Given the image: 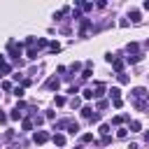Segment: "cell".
Wrapping results in <instances>:
<instances>
[{"label": "cell", "mask_w": 149, "mask_h": 149, "mask_svg": "<svg viewBox=\"0 0 149 149\" xmlns=\"http://www.w3.org/2000/svg\"><path fill=\"white\" fill-rule=\"evenodd\" d=\"M147 95H149V93H147Z\"/></svg>", "instance_id": "46"}, {"label": "cell", "mask_w": 149, "mask_h": 149, "mask_svg": "<svg viewBox=\"0 0 149 149\" xmlns=\"http://www.w3.org/2000/svg\"><path fill=\"white\" fill-rule=\"evenodd\" d=\"M21 128H23V130H33V119H23Z\"/></svg>", "instance_id": "24"}, {"label": "cell", "mask_w": 149, "mask_h": 149, "mask_svg": "<svg viewBox=\"0 0 149 149\" xmlns=\"http://www.w3.org/2000/svg\"><path fill=\"white\" fill-rule=\"evenodd\" d=\"M77 70H81V63H72V65H70V72H72V74H74Z\"/></svg>", "instance_id": "30"}, {"label": "cell", "mask_w": 149, "mask_h": 149, "mask_svg": "<svg viewBox=\"0 0 149 149\" xmlns=\"http://www.w3.org/2000/svg\"><path fill=\"white\" fill-rule=\"evenodd\" d=\"M21 116H23V112H21V109H16V107L9 112V119H14V121H16V119H21Z\"/></svg>", "instance_id": "22"}, {"label": "cell", "mask_w": 149, "mask_h": 149, "mask_svg": "<svg viewBox=\"0 0 149 149\" xmlns=\"http://www.w3.org/2000/svg\"><path fill=\"white\" fill-rule=\"evenodd\" d=\"M112 65H114V70H116V74H119V72H123L126 61H123V58H114V61H112Z\"/></svg>", "instance_id": "7"}, {"label": "cell", "mask_w": 149, "mask_h": 149, "mask_svg": "<svg viewBox=\"0 0 149 149\" xmlns=\"http://www.w3.org/2000/svg\"><path fill=\"white\" fill-rule=\"evenodd\" d=\"M142 7H144V9H149V0H144V2H142Z\"/></svg>", "instance_id": "42"}, {"label": "cell", "mask_w": 149, "mask_h": 149, "mask_svg": "<svg viewBox=\"0 0 149 149\" xmlns=\"http://www.w3.org/2000/svg\"><path fill=\"white\" fill-rule=\"evenodd\" d=\"M107 107H109L107 100H98V109H107Z\"/></svg>", "instance_id": "32"}, {"label": "cell", "mask_w": 149, "mask_h": 149, "mask_svg": "<svg viewBox=\"0 0 149 149\" xmlns=\"http://www.w3.org/2000/svg\"><path fill=\"white\" fill-rule=\"evenodd\" d=\"M79 140H81V142H93V144H98V142H95V137H93V133H84Z\"/></svg>", "instance_id": "18"}, {"label": "cell", "mask_w": 149, "mask_h": 149, "mask_svg": "<svg viewBox=\"0 0 149 149\" xmlns=\"http://www.w3.org/2000/svg\"><path fill=\"white\" fill-rule=\"evenodd\" d=\"M81 95H84L86 100H91V98H93V88H84V91H81Z\"/></svg>", "instance_id": "25"}, {"label": "cell", "mask_w": 149, "mask_h": 149, "mask_svg": "<svg viewBox=\"0 0 149 149\" xmlns=\"http://www.w3.org/2000/svg\"><path fill=\"white\" fill-rule=\"evenodd\" d=\"M126 135H128V128H119V130H116V137H119V140H123Z\"/></svg>", "instance_id": "28"}, {"label": "cell", "mask_w": 149, "mask_h": 149, "mask_svg": "<svg viewBox=\"0 0 149 149\" xmlns=\"http://www.w3.org/2000/svg\"><path fill=\"white\" fill-rule=\"evenodd\" d=\"M112 105H114V107H116V109H119V107H121V105H123V100H121V98H119V100H112Z\"/></svg>", "instance_id": "37"}, {"label": "cell", "mask_w": 149, "mask_h": 149, "mask_svg": "<svg viewBox=\"0 0 149 149\" xmlns=\"http://www.w3.org/2000/svg\"><path fill=\"white\" fill-rule=\"evenodd\" d=\"M128 119H130L128 114H116V116L112 119V123H114V126H119V123H123V121H128Z\"/></svg>", "instance_id": "11"}, {"label": "cell", "mask_w": 149, "mask_h": 149, "mask_svg": "<svg viewBox=\"0 0 149 149\" xmlns=\"http://www.w3.org/2000/svg\"><path fill=\"white\" fill-rule=\"evenodd\" d=\"M91 74H93V72H91V68H86V70L81 72V79H91Z\"/></svg>", "instance_id": "31"}, {"label": "cell", "mask_w": 149, "mask_h": 149, "mask_svg": "<svg viewBox=\"0 0 149 149\" xmlns=\"http://www.w3.org/2000/svg\"><path fill=\"white\" fill-rule=\"evenodd\" d=\"M135 107H137V109H144V107H147V105H144V102H142V100H135Z\"/></svg>", "instance_id": "38"}, {"label": "cell", "mask_w": 149, "mask_h": 149, "mask_svg": "<svg viewBox=\"0 0 149 149\" xmlns=\"http://www.w3.org/2000/svg\"><path fill=\"white\" fill-rule=\"evenodd\" d=\"M26 56H28V61H35V58H37V47H35V44H33V47H28Z\"/></svg>", "instance_id": "10"}, {"label": "cell", "mask_w": 149, "mask_h": 149, "mask_svg": "<svg viewBox=\"0 0 149 149\" xmlns=\"http://www.w3.org/2000/svg\"><path fill=\"white\" fill-rule=\"evenodd\" d=\"M88 28H91V19H81V28H79V37H86V33H88Z\"/></svg>", "instance_id": "4"}, {"label": "cell", "mask_w": 149, "mask_h": 149, "mask_svg": "<svg viewBox=\"0 0 149 149\" xmlns=\"http://www.w3.org/2000/svg\"><path fill=\"white\" fill-rule=\"evenodd\" d=\"M137 49H140V47H137V44H135V42H130V44H128V51H133V54H140V51H137Z\"/></svg>", "instance_id": "29"}, {"label": "cell", "mask_w": 149, "mask_h": 149, "mask_svg": "<svg viewBox=\"0 0 149 149\" xmlns=\"http://www.w3.org/2000/svg\"><path fill=\"white\" fill-rule=\"evenodd\" d=\"M0 86H2V91H12V81H2Z\"/></svg>", "instance_id": "33"}, {"label": "cell", "mask_w": 149, "mask_h": 149, "mask_svg": "<svg viewBox=\"0 0 149 149\" xmlns=\"http://www.w3.org/2000/svg\"><path fill=\"white\" fill-rule=\"evenodd\" d=\"M68 93H72V95H74V93H79V86H77V84H72V86H70V91H68Z\"/></svg>", "instance_id": "35"}, {"label": "cell", "mask_w": 149, "mask_h": 149, "mask_svg": "<svg viewBox=\"0 0 149 149\" xmlns=\"http://www.w3.org/2000/svg\"><path fill=\"white\" fill-rule=\"evenodd\" d=\"M42 121H44V116H42V114H33V126H35V123L40 126Z\"/></svg>", "instance_id": "27"}, {"label": "cell", "mask_w": 149, "mask_h": 149, "mask_svg": "<svg viewBox=\"0 0 149 149\" xmlns=\"http://www.w3.org/2000/svg\"><path fill=\"white\" fill-rule=\"evenodd\" d=\"M93 114H95V112H93V109H91L88 105H86V107H81V116H84V119H91Z\"/></svg>", "instance_id": "15"}, {"label": "cell", "mask_w": 149, "mask_h": 149, "mask_svg": "<svg viewBox=\"0 0 149 149\" xmlns=\"http://www.w3.org/2000/svg\"><path fill=\"white\" fill-rule=\"evenodd\" d=\"M14 95H19V98H23V86H16V88H14Z\"/></svg>", "instance_id": "34"}, {"label": "cell", "mask_w": 149, "mask_h": 149, "mask_svg": "<svg viewBox=\"0 0 149 149\" xmlns=\"http://www.w3.org/2000/svg\"><path fill=\"white\" fill-rule=\"evenodd\" d=\"M130 21H133V23H140V21H142V14H140L137 9H133V12H130Z\"/></svg>", "instance_id": "12"}, {"label": "cell", "mask_w": 149, "mask_h": 149, "mask_svg": "<svg viewBox=\"0 0 149 149\" xmlns=\"http://www.w3.org/2000/svg\"><path fill=\"white\" fill-rule=\"evenodd\" d=\"M65 128H68V133H70V135L79 133V123H77V121H68V126H65Z\"/></svg>", "instance_id": "8"}, {"label": "cell", "mask_w": 149, "mask_h": 149, "mask_svg": "<svg viewBox=\"0 0 149 149\" xmlns=\"http://www.w3.org/2000/svg\"><path fill=\"white\" fill-rule=\"evenodd\" d=\"M98 133H100L102 137H105V135H109V133H112V130H109V123H100V128H98Z\"/></svg>", "instance_id": "17"}, {"label": "cell", "mask_w": 149, "mask_h": 149, "mask_svg": "<svg viewBox=\"0 0 149 149\" xmlns=\"http://www.w3.org/2000/svg\"><path fill=\"white\" fill-rule=\"evenodd\" d=\"M109 98H112V100H119V98H121V91H119L116 86H114V88H109Z\"/></svg>", "instance_id": "21"}, {"label": "cell", "mask_w": 149, "mask_h": 149, "mask_svg": "<svg viewBox=\"0 0 149 149\" xmlns=\"http://www.w3.org/2000/svg\"><path fill=\"white\" fill-rule=\"evenodd\" d=\"M70 107H72V109H79V107H81V98L72 95V100H70Z\"/></svg>", "instance_id": "14"}, {"label": "cell", "mask_w": 149, "mask_h": 149, "mask_svg": "<svg viewBox=\"0 0 149 149\" xmlns=\"http://www.w3.org/2000/svg\"><path fill=\"white\" fill-rule=\"evenodd\" d=\"M126 61H128V63H140V61H142V54H133V56H126Z\"/></svg>", "instance_id": "19"}, {"label": "cell", "mask_w": 149, "mask_h": 149, "mask_svg": "<svg viewBox=\"0 0 149 149\" xmlns=\"http://www.w3.org/2000/svg\"><path fill=\"white\" fill-rule=\"evenodd\" d=\"M128 149H140V147H137L135 142H130V144H128Z\"/></svg>", "instance_id": "41"}, {"label": "cell", "mask_w": 149, "mask_h": 149, "mask_svg": "<svg viewBox=\"0 0 149 149\" xmlns=\"http://www.w3.org/2000/svg\"><path fill=\"white\" fill-rule=\"evenodd\" d=\"M109 142H112V135H105V137H102V142H100V144H109Z\"/></svg>", "instance_id": "39"}, {"label": "cell", "mask_w": 149, "mask_h": 149, "mask_svg": "<svg viewBox=\"0 0 149 149\" xmlns=\"http://www.w3.org/2000/svg\"><path fill=\"white\" fill-rule=\"evenodd\" d=\"M88 121H91V123H98V121H100V114H98V112H95V114H93V116H91V119H88Z\"/></svg>", "instance_id": "36"}, {"label": "cell", "mask_w": 149, "mask_h": 149, "mask_svg": "<svg viewBox=\"0 0 149 149\" xmlns=\"http://www.w3.org/2000/svg\"><path fill=\"white\" fill-rule=\"evenodd\" d=\"M74 5H77L79 12H81V9H84V12H91V9H93V2H74Z\"/></svg>", "instance_id": "9"}, {"label": "cell", "mask_w": 149, "mask_h": 149, "mask_svg": "<svg viewBox=\"0 0 149 149\" xmlns=\"http://www.w3.org/2000/svg\"><path fill=\"white\" fill-rule=\"evenodd\" d=\"M128 130H130V133H140V130H142V123H140V121H130V128H128Z\"/></svg>", "instance_id": "16"}, {"label": "cell", "mask_w": 149, "mask_h": 149, "mask_svg": "<svg viewBox=\"0 0 149 149\" xmlns=\"http://www.w3.org/2000/svg\"><path fill=\"white\" fill-rule=\"evenodd\" d=\"M142 95H147V91L142 88V86H137V88H133V98L137 100V98H142Z\"/></svg>", "instance_id": "13"}, {"label": "cell", "mask_w": 149, "mask_h": 149, "mask_svg": "<svg viewBox=\"0 0 149 149\" xmlns=\"http://www.w3.org/2000/svg\"><path fill=\"white\" fill-rule=\"evenodd\" d=\"M74 149H81V147H74Z\"/></svg>", "instance_id": "45"}, {"label": "cell", "mask_w": 149, "mask_h": 149, "mask_svg": "<svg viewBox=\"0 0 149 149\" xmlns=\"http://www.w3.org/2000/svg\"><path fill=\"white\" fill-rule=\"evenodd\" d=\"M49 51H51V54H58V51H61V44H58V42H49Z\"/></svg>", "instance_id": "23"}, {"label": "cell", "mask_w": 149, "mask_h": 149, "mask_svg": "<svg viewBox=\"0 0 149 149\" xmlns=\"http://www.w3.org/2000/svg\"><path fill=\"white\" fill-rule=\"evenodd\" d=\"M102 93H105V84L102 81H95L93 84V98H102Z\"/></svg>", "instance_id": "3"}, {"label": "cell", "mask_w": 149, "mask_h": 149, "mask_svg": "<svg viewBox=\"0 0 149 149\" xmlns=\"http://www.w3.org/2000/svg\"><path fill=\"white\" fill-rule=\"evenodd\" d=\"M54 105L63 107V105H65V98H63V95H56V98H54Z\"/></svg>", "instance_id": "26"}, {"label": "cell", "mask_w": 149, "mask_h": 149, "mask_svg": "<svg viewBox=\"0 0 149 149\" xmlns=\"http://www.w3.org/2000/svg\"><path fill=\"white\" fill-rule=\"evenodd\" d=\"M7 119H9V116H7V114H5V112H0V123H5V121H7Z\"/></svg>", "instance_id": "40"}, {"label": "cell", "mask_w": 149, "mask_h": 149, "mask_svg": "<svg viewBox=\"0 0 149 149\" xmlns=\"http://www.w3.org/2000/svg\"><path fill=\"white\" fill-rule=\"evenodd\" d=\"M51 140H54V144H56V147H63V144H65V135H63V133H54V135H51Z\"/></svg>", "instance_id": "6"}, {"label": "cell", "mask_w": 149, "mask_h": 149, "mask_svg": "<svg viewBox=\"0 0 149 149\" xmlns=\"http://www.w3.org/2000/svg\"><path fill=\"white\" fill-rule=\"evenodd\" d=\"M7 51H9V56L14 58V63L21 68V65H23V61H21L19 56H23V44H16L14 40H9V42H7Z\"/></svg>", "instance_id": "1"}, {"label": "cell", "mask_w": 149, "mask_h": 149, "mask_svg": "<svg viewBox=\"0 0 149 149\" xmlns=\"http://www.w3.org/2000/svg\"><path fill=\"white\" fill-rule=\"evenodd\" d=\"M49 91H58V86H61V81L56 79V77H51V79H47V84H44Z\"/></svg>", "instance_id": "5"}, {"label": "cell", "mask_w": 149, "mask_h": 149, "mask_svg": "<svg viewBox=\"0 0 149 149\" xmlns=\"http://www.w3.org/2000/svg\"><path fill=\"white\" fill-rule=\"evenodd\" d=\"M144 142H147V144H149V130H147V133H144Z\"/></svg>", "instance_id": "43"}, {"label": "cell", "mask_w": 149, "mask_h": 149, "mask_svg": "<svg viewBox=\"0 0 149 149\" xmlns=\"http://www.w3.org/2000/svg\"><path fill=\"white\" fill-rule=\"evenodd\" d=\"M116 79H119V84H128V81H130V77H128L126 72H119V74H116Z\"/></svg>", "instance_id": "20"}, {"label": "cell", "mask_w": 149, "mask_h": 149, "mask_svg": "<svg viewBox=\"0 0 149 149\" xmlns=\"http://www.w3.org/2000/svg\"><path fill=\"white\" fill-rule=\"evenodd\" d=\"M144 47H147V49H149V37H147V42H144Z\"/></svg>", "instance_id": "44"}, {"label": "cell", "mask_w": 149, "mask_h": 149, "mask_svg": "<svg viewBox=\"0 0 149 149\" xmlns=\"http://www.w3.org/2000/svg\"><path fill=\"white\" fill-rule=\"evenodd\" d=\"M51 140V135L47 133V130H35V135H33V142L35 144H44V142H49Z\"/></svg>", "instance_id": "2"}]
</instances>
